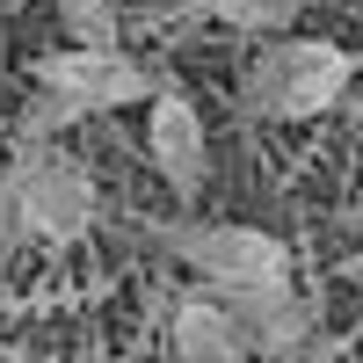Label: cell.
Returning <instances> with one entry per match:
<instances>
[{
	"instance_id": "cell-1",
	"label": "cell",
	"mask_w": 363,
	"mask_h": 363,
	"mask_svg": "<svg viewBox=\"0 0 363 363\" xmlns=\"http://www.w3.org/2000/svg\"><path fill=\"white\" fill-rule=\"evenodd\" d=\"M102 218L95 167L73 160L66 145H15L0 167V233L8 240H44V247H73Z\"/></svg>"
},
{
	"instance_id": "cell-2",
	"label": "cell",
	"mask_w": 363,
	"mask_h": 363,
	"mask_svg": "<svg viewBox=\"0 0 363 363\" xmlns=\"http://www.w3.org/2000/svg\"><path fill=\"white\" fill-rule=\"evenodd\" d=\"M349 87H356V58L335 37H262L255 58L240 66L233 102L262 124H306V116L349 102Z\"/></svg>"
},
{
	"instance_id": "cell-3",
	"label": "cell",
	"mask_w": 363,
	"mask_h": 363,
	"mask_svg": "<svg viewBox=\"0 0 363 363\" xmlns=\"http://www.w3.org/2000/svg\"><path fill=\"white\" fill-rule=\"evenodd\" d=\"M160 247L203 277V291H262V284H291V247L262 225H225V218H174L153 233Z\"/></svg>"
},
{
	"instance_id": "cell-4",
	"label": "cell",
	"mask_w": 363,
	"mask_h": 363,
	"mask_svg": "<svg viewBox=\"0 0 363 363\" xmlns=\"http://www.w3.org/2000/svg\"><path fill=\"white\" fill-rule=\"evenodd\" d=\"M37 87L66 95L80 116H102V109H131V102H153L160 95V73L131 58L124 44L116 51H87V44H58L37 58Z\"/></svg>"
},
{
	"instance_id": "cell-5",
	"label": "cell",
	"mask_w": 363,
	"mask_h": 363,
	"mask_svg": "<svg viewBox=\"0 0 363 363\" xmlns=\"http://www.w3.org/2000/svg\"><path fill=\"white\" fill-rule=\"evenodd\" d=\"M145 153H153V174L167 182V196H182V203L203 196V182H211V124L167 80H160V95L145 102Z\"/></svg>"
},
{
	"instance_id": "cell-6",
	"label": "cell",
	"mask_w": 363,
	"mask_h": 363,
	"mask_svg": "<svg viewBox=\"0 0 363 363\" xmlns=\"http://www.w3.org/2000/svg\"><path fill=\"white\" fill-rule=\"evenodd\" d=\"M218 306L240 320V335H247L255 356H277V363H298V349L313 342V320L320 306L313 298H298V284H262V291H211Z\"/></svg>"
},
{
	"instance_id": "cell-7",
	"label": "cell",
	"mask_w": 363,
	"mask_h": 363,
	"mask_svg": "<svg viewBox=\"0 0 363 363\" xmlns=\"http://www.w3.org/2000/svg\"><path fill=\"white\" fill-rule=\"evenodd\" d=\"M167 335H174V356H182V363H255L247 335H240V320H233L211 291L182 298L174 320H167Z\"/></svg>"
},
{
	"instance_id": "cell-8",
	"label": "cell",
	"mask_w": 363,
	"mask_h": 363,
	"mask_svg": "<svg viewBox=\"0 0 363 363\" xmlns=\"http://www.w3.org/2000/svg\"><path fill=\"white\" fill-rule=\"evenodd\" d=\"M211 8V22L218 29H240V37H291L298 29V15L306 8H320V0H203Z\"/></svg>"
},
{
	"instance_id": "cell-9",
	"label": "cell",
	"mask_w": 363,
	"mask_h": 363,
	"mask_svg": "<svg viewBox=\"0 0 363 363\" xmlns=\"http://www.w3.org/2000/svg\"><path fill=\"white\" fill-rule=\"evenodd\" d=\"M58 29H66V44L116 51L124 44V0H58Z\"/></svg>"
},
{
	"instance_id": "cell-10",
	"label": "cell",
	"mask_w": 363,
	"mask_h": 363,
	"mask_svg": "<svg viewBox=\"0 0 363 363\" xmlns=\"http://www.w3.org/2000/svg\"><path fill=\"white\" fill-rule=\"evenodd\" d=\"M80 124V109L66 102V95H51V87H29V102H22V116H15V145H58Z\"/></svg>"
},
{
	"instance_id": "cell-11",
	"label": "cell",
	"mask_w": 363,
	"mask_h": 363,
	"mask_svg": "<svg viewBox=\"0 0 363 363\" xmlns=\"http://www.w3.org/2000/svg\"><path fill=\"white\" fill-rule=\"evenodd\" d=\"M349 269H356V277H363V247H356V255H349Z\"/></svg>"
},
{
	"instance_id": "cell-12",
	"label": "cell",
	"mask_w": 363,
	"mask_h": 363,
	"mask_svg": "<svg viewBox=\"0 0 363 363\" xmlns=\"http://www.w3.org/2000/svg\"><path fill=\"white\" fill-rule=\"evenodd\" d=\"M349 109H356V124H363V95H349Z\"/></svg>"
}]
</instances>
